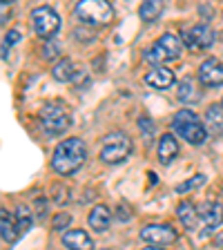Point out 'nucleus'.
<instances>
[{
	"instance_id": "nucleus-1",
	"label": "nucleus",
	"mask_w": 223,
	"mask_h": 250,
	"mask_svg": "<svg viewBox=\"0 0 223 250\" xmlns=\"http://www.w3.org/2000/svg\"><path fill=\"white\" fill-rule=\"evenodd\" d=\"M87 159V147L85 143L78 136H72V139H65L62 143H58L56 150H54V156H52V167L67 177V174H74L78 167L85 163Z\"/></svg>"
},
{
	"instance_id": "nucleus-2",
	"label": "nucleus",
	"mask_w": 223,
	"mask_h": 250,
	"mask_svg": "<svg viewBox=\"0 0 223 250\" xmlns=\"http://www.w3.org/2000/svg\"><path fill=\"white\" fill-rule=\"evenodd\" d=\"M74 14L81 22L89 27H103L109 25L114 18V9L107 0H78L74 7Z\"/></svg>"
},
{
	"instance_id": "nucleus-3",
	"label": "nucleus",
	"mask_w": 223,
	"mask_h": 250,
	"mask_svg": "<svg viewBox=\"0 0 223 250\" xmlns=\"http://www.w3.org/2000/svg\"><path fill=\"white\" fill-rule=\"evenodd\" d=\"M172 127L181 139H185L192 146H201L205 141V134H208V127L201 123V119L192 109H179L172 119Z\"/></svg>"
},
{
	"instance_id": "nucleus-4",
	"label": "nucleus",
	"mask_w": 223,
	"mask_h": 250,
	"mask_svg": "<svg viewBox=\"0 0 223 250\" xmlns=\"http://www.w3.org/2000/svg\"><path fill=\"white\" fill-rule=\"evenodd\" d=\"M132 154V141L125 132H109L101 143V159L105 163H121Z\"/></svg>"
},
{
	"instance_id": "nucleus-5",
	"label": "nucleus",
	"mask_w": 223,
	"mask_h": 250,
	"mask_svg": "<svg viewBox=\"0 0 223 250\" xmlns=\"http://www.w3.org/2000/svg\"><path fill=\"white\" fill-rule=\"evenodd\" d=\"M41 123L49 134H62L72 125V116H69L67 107L61 103H47L41 109Z\"/></svg>"
},
{
	"instance_id": "nucleus-6",
	"label": "nucleus",
	"mask_w": 223,
	"mask_h": 250,
	"mask_svg": "<svg viewBox=\"0 0 223 250\" xmlns=\"http://www.w3.org/2000/svg\"><path fill=\"white\" fill-rule=\"evenodd\" d=\"M31 22H34L36 34L42 36L45 41L52 38L58 31V27H61V18H58L56 11L49 9V7H36V9L31 11Z\"/></svg>"
},
{
	"instance_id": "nucleus-7",
	"label": "nucleus",
	"mask_w": 223,
	"mask_h": 250,
	"mask_svg": "<svg viewBox=\"0 0 223 250\" xmlns=\"http://www.w3.org/2000/svg\"><path fill=\"white\" fill-rule=\"evenodd\" d=\"M177 230L172 228L167 224H152V226H145V228L141 230V239L145 241V244L154 246L156 250L161 248V246H170L177 241Z\"/></svg>"
},
{
	"instance_id": "nucleus-8",
	"label": "nucleus",
	"mask_w": 223,
	"mask_h": 250,
	"mask_svg": "<svg viewBox=\"0 0 223 250\" xmlns=\"http://www.w3.org/2000/svg\"><path fill=\"white\" fill-rule=\"evenodd\" d=\"M183 45L190 49V52H201V49H208L214 42V31L208 25H194L192 29L183 31L181 36Z\"/></svg>"
},
{
	"instance_id": "nucleus-9",
	"label": "nucleus",
	"mask_w": 223,
	"mask_h": 250,
	"mask_svg": "<svg viewBox=\"0 0 223 250\" xmlns=\"http://www.w3.org/2000/svg\"><path fill=\"white\" fill-rule=\"evenodd\" d=\"M199 81L205 87H219L223 85V62L219 58H208L199 67Z\"/></svg>"
},
{
	"instance_id": "nucleus-10",
	"label": "nucleus",
	"mask_w": 223,
	"mask_h": 250,
	"mask_svg": "<svg viewBox=\"0 0 223 250\" xmlns=\"http://www.w3.org/2000/svg\"><path fill=\"white\" fill-rule=\"evenodd\" d=\"M199 219L205 224L208 230H214L217 226H221V221H223V206H219V203H214V201L201 203V206H199Z\"/></svg>"
},
{
	"instance_id": "nucleus-11",
	"label": "nucleus",
	"mask_w": 223,
	"mask_h": 250,
	"mask_svg": "<svg viewBox=\"0 0 223 250\" xmlns=\"http://www.w3.org/2000/svg\"><path fill=\"white\" fill-rule=\"evenodd\" d=\"M145 83L154 89H167L174 85V72L163 67V65H159V67L150 69V72L145 74Z\"/></svg>"
},
{
	"instance_id": "nucleus-12",
	"label": "nucleus",
	"mask_w": 223,
	"mask_h": 250,
	"mask_svg": "<svg viewBox=\"0 0 223 250\" xmlns=\"http://www.w3.org/2000/svg\"><path fill=\"white\" fill-rule=\"evenodd\" d=\"M177 154H179L177 139L172 134H163L161 141H159V161H161L163 166H167V163H172L177 159Z\"/></svg>"
},
{
	"instance_id": "nucleus-13",
	"label": "nucleus",
	"mask_w": 223,
	"mask_h": 250,
	"mask_svg": "<svg viewBox=\"0 0 223 250\" xmlns=\"http://www.w3.org/2000/svg\"><path fill=\"white\" fill-rule=\"evenodd\" d=\"M62 244L69 250H89L94 248V241L89 239L83 230H69V232L62 234Z\"/></svg>"
},
{
	"instance_id": "nucleus-14",
	"label": "nucleus",
	"mask_w": 223,
	"mask_h": 250,
	"mask_svg": "<svg viewBox=\"0 0 223 250\" xmlns=\"http://www.w3.org/2000/svg\"><path fill=\"white\" fill-rule=\"evenodd\" d=\"M205 127L214 136L223 134V105H210L208 107V112H205Z\"/></svg>"
},
{
	"instance_id": "nucleus-15",
	"label": "nucleus",
	"mask_w": 223,
	"mask_h": 250,
	"mask_svg": "<svg viewBox=\"0 0 223 250\" xmlns=\"http://www.w3.org/2000/svg\"><path fill=\"white\" fill-rule=\"evenodd\" d=\"M109 224H112V212H109L105 206L92 208V212H89V226H92L96 232H105V230L109 228Z\"/></svg>"
},
{
	"instance_id": "nucleus-16",
	"label": "nucleus",
	"mask_w": 223,
	"mask_h": 250,
	"mask_svg": "<svg viewBox=\"0 0 223 250\" xmlns=\"http://www.w3.org/2000/svg\"><path fill=\"white\" fill-rule=\"evenodd\" d=\"M177 214L179 219H181V224L185 230H194V226H197V219H199V210L194 208V203L190 201H181L177 208Z\"/></svg>"
},
{
	"instance_id": "nucleus-17",
	"label": "nucleus",
	"mask_w": 223,
	"mask_h": 250,
	"mask_svg": "<svg viewBox=\"0 0 223 250\" xmlns=\"http://www.w3.org/2000/svg\"><path fill=\"white\" fill-rule=\"evenodd\" d=\"M0 228H2V241H7V244H14L18 239V234H20L18 224L9 217L7 210H2V214H0Z\"/></svg>"
},
{
	"instance_id": "nucleus-18",
	"label": "nucleus",
	"mask_w": 223,
	"mask_h": 250,
	"mask_svg": "<svg viewBox=\"0 0 223 250\" xmlns=\"http://www.w3.org/2000/svg\"><path fill=\"white\" fill-rule=\"evenodd\" d=\"M163 7H165L163 5V0H143L141 7H139V16L145 22H152L163 14Z\"/></svg>"
},
{
	"instance_id": "nucleus-19",
	"label": "nucleus",
	"mask_w": 223,
	"mask_h": 250,
	"mask_svg": "<svg viewBox=\"0 0 223 250\" xmlns=\"http://www.w3.org/2000/svg\"><path fill=\"white\" fill-rule=\"evenodd\" d=\"M74 74H76V69H74L72 61H67V58L58 61L52 69V76L56 78V81H61V83H69V81L74 78Z\"/></svg>"
},
{
	"instance_id": "nucleus-20",
	"label": "nucleus",
	"mask_w": 223,
	"mask_h": 250,
	"mask_svg": "<svg viewBox=\"0 0 223 250\" xmlns=\"http://www.w3.org/2000/svg\"><path fill=\"white\" fill-rule=\"evenodd\" d=\"M159 42H161L163 47H165V52L170 54V58L174 61V58H179L181 56V52H183V47H181V41H179L174 34H163L161 38H159Z\"/></svg>"
},
{
	"instance_id": "nucleus-21",
	"label": "nucleus",
	"mask_w": 223,
	"mask_h": 250,
	"mask_svg": "<svg viewBox=\"0 0 223 250\" xmlns=\"http://www.w3.org/2000/svg\"><path fill=\"white\" fill-rule=\"evenodd\" d=\"M179 99L183 103H192V101H199V92L194 89V81L192 78H183L179 83Z\"/></svg>"
},
{
	"instance_id": "nucleus-22",
	"label": "nucleus",
	"mask_w": 223,
	"mask_h": 250,
	"mask_svg": "<svg viewBox=\"0 0 223 250\" xmlns=\"http://www.w3.org/2000/svg\"><path fill=\"white\" fill-rule=\"evenodd\" d=\"M145 58L150 62H156V65H161V62H167V61H172L170 58V54L165 52V47L161 45V42H154V45L150 47L145 52Z\"/></svg>"
},
{
	"instance_id": "nucleus-23",
	"label": "nucleus",
	"mask_w": 223,
	"mask_h": 250,
	"mask_svg": "<svg viewBox=\"0 0 223 250\" xmlns=\"http://www.w3.org/2000/svg\"><path fill=\"white\" fill-rule=\"evenodd\" d=\"M14 217H16V224H18L20 232L29 230V226H31V214H29V208H25V206H18V210H16Z\"/></svg>"
},
{
	"instance_id": "nucleus-24",
	"label": "nucleus",
	"mask_w": 223,
	"mask_h": 250,
	"mask_svg": "<svg viewBox=\"0 0 223 250\" xmlns=\"http://www.w3.org/2000/svg\"><path fill=\"white\" fill-rule=\"evenodd\" d=\"M203 183H205V177H203V174H197L194 179H190V181H185V183H181V186H177V192H187V190H194V188L203 186Z\"/></svg>"
},
{
	"instance_id": "nucleus-25",
	"label": "nucleus",
	"mask_w": 223,
	"mask_h": 250,
	"mask_svg": "<svg viewBox=\"0 0 223 250\" xmlns=\"http://www.w3.org/2000/svg\"><path fill=\"white\" fill-rule=\"evenodd\" d=\"M41 56L45 58V61H54V58H58V45H54V42H45L41 49Z\"/></svg>"
},
{
	"instance_id": "nucleus-26",
	"label": "nucleus",
	"mask_w": 223,
	"mask_h": 250,
	"mask_svg": "<svg viewBox=\"0 0 223 250\" xmlns=\"http://www.w3.org/2000/svg\"><path fill=\"white\" fill-rule=\"evenodd\" d=\"M69 221H72V217H69L67 212H58L56 217H54L52 228L54 230H62V228H67V226H69Z\"/></svg>"
},
{
	"instance_id": "nucleus-27",
	"label": "nucleus",
	"mask_w": 223,
	"mask_h": 250,
	"mask_svg": "<svg viewBox=\"0 0 223 250\" xmlns=\"http://www.w3.org/2000/svg\"><path fill=\"white\" fill-rule=\"evenodd\" d=\"M116 219H119V221H127V219H130V210H127L125 203H121L119 208H116Z\"/></svg>"
},
{
	"instance_id": "nucleus-28",
	"label": "nucleus",
	"mask_w": 223,
	"mask_h": 250,
	"mask_svg": "<svg viewBox=\"0 0 223 250\" xmlns=\"http://www.w3.org/2000/svg\"><path fill=\"white\" fill-rule=\"evenodd\" d=\"M18 41H20V31H9L2 42H7V45H14V42H18Z\"/></svg>"
},
{
	"instance_id": "nucleus-29",
	"label": "nucleus",
	"mask_w": 223,
	"mask_h": 250,
	"mask_svg": "<svg viewBox=\"0 0 223 250\" xmlns=\"http://www.w3.org/2000/svg\"><path fill=\"white\" fill-rule=\"evenodd\" d=\"M139 125H141V130H143V132H154V125H152L147 119H141Z\"/></svg>"
},
{
	"instance_id": "nucleus-30",
	"label": "nucleus",
	"mask_w": 223,
	"mask_h": 250,
	"mask_svg": "<svg viewBox=\"0 0 223 250\" xmlns=\"http://www.w3.org/2000/svg\"><path fill=\"white\" fill-rule=\"evenodd\" d=\"M214 244H217V246H223V232H221V234H219L217 239H214Z\"/></svg>"
},
{
	"instance_id": "nucleus-31",
	"label": "nucleus",
	"mask_w": 223,
	"mask_h": 250,
	"mask_svg": "<svg viewBox=\"0 0 223 250\" xmlns=\"http://www.w3.org/2000/svg\"><path fill=\"white\" fill-rule=\"evenodd\" d=\"M2 2H11V0H2Z\"/></svg>"
}]
</instances>
